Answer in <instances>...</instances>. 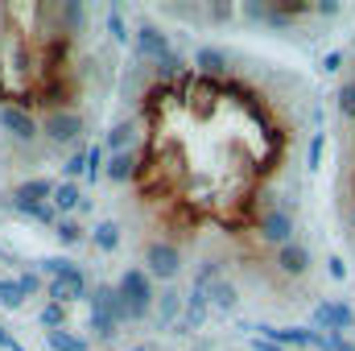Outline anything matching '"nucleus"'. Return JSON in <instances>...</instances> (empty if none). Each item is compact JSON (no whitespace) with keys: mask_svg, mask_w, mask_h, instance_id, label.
<instances>
[{"mask_svg":"<svg viewBox=\"0 0 355 351\" xmlns=\"http://www.w3.org/2000/svg\"><path fill=\"white\" fill-rule=\"evenodd\" d=\"M289 157V124L257 87L182 75L149 95L137 190L174 228L244 232Z\"/></svg>","mask_w":355,"mask_h":351,"instance_id":"1","label":"nucleus"},{"mask_svg":"<svg viewBox=\"0 0 355 351\" xmlns=\"http://www.w3.org/2000/svg\"><path fill=\"white\" fill-rule=\"evenodd\" d=\"M71 87V29L58 8L0 4V99L46 108Z\"/></svg>","mask_w":355,"mask_h":351,"instance_id":"2","label":"nucleus"},{"mask_svg":"<svg viewBox=\"0 0 355 351\" xmlns=\"http://www.w3.org/2000/svg\"><path fill=\"white\" fill-rule=\"evenodd\" d=\"M352 194H355V170H352Z\"/></svg>","mask_w":355,"mask_h":351,"instance_id":"3","label":"nucleus"}]
</instances>
